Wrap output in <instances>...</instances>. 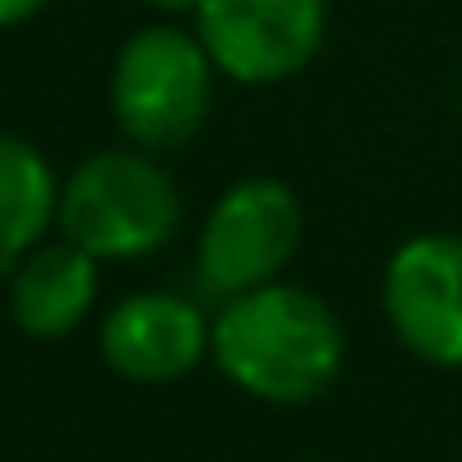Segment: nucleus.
Returning a JSON list of instances; mask_svg holds the SVG:
<instances>
[{
	"instance_id": "4",
	"label": "nucleus",
	"mask_w": 462,
	"mask_h": 462,
	"mask_svg": "<svg viewBox=\"0 0 462 462\" xmlns=\"http://www.w3.org/2000/svg\"><path fill=\"white\" fill-rule=\"evenodd\" d=\"M303 244V204L283 180H239L214 199L194 249V279L214 299L273 283Z\"/></svg>"
},
{
	"instance_id": "10",
	"label": "nucleus",
	"mask_w": 462,
	"mask_h": 462,
	"mask_svg": "<svg viewBox=\"0 0 462 462\" xmlns=\"http://www.w3.org/2000/svg\"><path fill=\"white\" fill-rule=\"evenodd\" d=\"M35 11H45V0H0V31H5V25L31 21Z\"/></svg>"
},
{
	"instance_id": "6",
	"label": "nucleus",
	"mask_w": 462,
	"mask_h": 462,
	"mask_svg": "<svg viewBox=\"0 0 462 462\" xmlns=\"http://www.w3.org/2000/svg\"><path fill=\"white\" fill-rule=\"evenodd\" d=\"M383 313L412 358L462 368V234H412L383 269Z\"/></svg>"
},
{
	"instance_id": "2",
	"label": "nucleus",
	"mask_w": 462,
	"mask_h": 462,
	"mask_svg": "<svg viewBox=\"0 0 462 462\" xmlns=\"http://www.w3.org/2000/svg\"><path fill=\"white\" fill-rule=\"evenodd\" d=\"M55 224L95 259H144L180 229V189L150 150H100L60 184Z\"/></svg>"
},
{
	"instance_id": "7",
	"label": "nucleus",
	"mask_w": 462,
	"mask_h": 462,
	"mask_svg": "<svg viewBox=\"0 0 462 462\" xmlns=\"http://www.w3.org/2000/svg\"><path fill=\"white\" fill-rule=\"evenodd\" d=\"M209 323L184 293H130L100 323V353L130 383H174L209 353Z\"/></svg>"
},
{
	"instance_id": "5",
	"label": "nucleus",
	"mask_w": 462,
	"mask_h": 462,
	"mask_svg": "<svg viewBox=\"0 0 462 462\" xmlns=\"http://www.w3.org/2000/svg\"><path fill=\"white\" fill-rule=\"evenodd\" d=\"M214 70L239 85L293 80L328 35V0H204L194 11Z\"/></svg>"
},
{
	"instance_id": "1",
	"label": "nucleus",
	"mask_w": 462,
	"mask_h": 462,
	"mask_svg": "<svg viewBox=\"0 0 462 462\" xmlns=\"http://www.w3.org/2000/svg\"><path fill=\"white\" fill-rule=\"evenodd\" d=\"M209 358L239 393L273 408H299L333 388L348 338L338 313L313 289L273 279L219 303L209 323Z\"/></svg>"
},
{
	"instance_id": "9",
	"label": "nucleus",
	"mask_w": 462,
	"mask_h": 462,
	"mask_svg": "<svg viewBox=\"0 0 462 462\" xmlns=\"http://www.w3.org/2000/svg\"><path fill=\"white\" fill-rule=\"evenodd\" d=\"M60 184L45 154L21 134H0V269L11 273L55 224Z\"/></svg>"
},
{
	"instance_id": "11",
	"label": "nucleus",
	"mask_w": 462,
	"mask_h": 462,
	"mask_svg": "<svg viewBox=\"0 0 462 462\" xmlns=\"http://www.w3.org/2000/svg\"><path fill=\"white\" fill-rule=\"evenodd\" d=\"M154 11H164V15H194L204 5V0H150Z\"/></svg>"
},
{
	"instance_id": "8",
	"label": "nucleus",
	"mask_w": 462,
	"mask_h": 462,
	"mask_svg": "<svg viewBox=\"0 0 462 462\" xmlns=\"http://www.w3.org/2000/svg\"><path fill=\"white\" fill-rule=\"evenodd\" d=\"M95 254L80 244H35L21 263L11 269V319L31 338H65L80 328L85 313L95 309L100 293V269Z\"/></svg>"
},
{
	"instance_id": "3",
	"label": "nucleus",
	"mask_w": 462,
	"mask_h": 462,
	"mask_svg": "<svg viewBox=\"0 0 462 462\" xmlns=\"http://www.w3.org/2000/svg\"><path fill=\"white\" fill-rule=\"evenodd\" d=\"M214 60L199 35L144 25L120 45L110 70V110L134 150H180L214 110Z\"/></svg>"
}]
</instances>
